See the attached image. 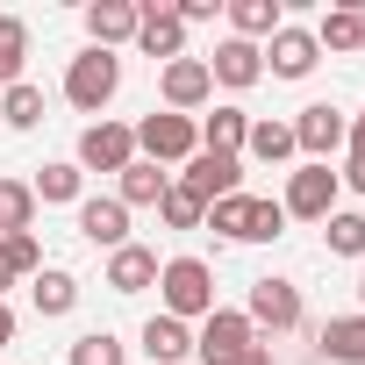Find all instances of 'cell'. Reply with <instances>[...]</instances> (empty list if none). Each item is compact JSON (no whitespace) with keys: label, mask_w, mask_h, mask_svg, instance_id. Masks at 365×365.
Here are the masks:
<instances>
[{"label":"cell","mask_w":365,"mask_h":365,"mask_svg":"<svg viewBox=\"0 0 365 365\" xmlns=\"http://www.w3.org/2000/svg\"><path fill=\"white\" fill-rule=\"evenodd\" d=\"M158 315H172V322H208L215 315V272H208V258H165L158 265Z\"/></svg>","instance_id":"obj_1"},{"label":"cell","mask_w":365,"mask_h":365,"mask_svg":"<svg viewBox=\"0 0 365 365\" xmlns=\"http://www.w3.org/2000/svg\"><path fill=\"white\" fill-rule=\"evenodd\" d=\"M115 93H122V58H115V51H93V43H86V51H79V58L65 65V101H72L79 115H101V108H108Z\"/></svg>","instance_id":"obj_2"},{"label":"cell","mask_w":365,"mask_h":365,"mask_svg":"<svg viewBox=\"0 0 365 365\" xmlns=\"http://www.w3.org/2000/svg\"><path fill=\"white\" fill-rule=\"evenodd\" d=\"M194 150H201V122H194V115L158 108V115L136 122V158H150V165H187Z\"/></svg>","instance_id":"obj_3"},{"label":"cell","mask_w":365,"mask_h":365,"mask_svg":"<svg viewBox=\"0 0 365 365\" xmlns=\"http://www.w3.org/2000/svg\"><path fill=\"white\" fill-rule=\"evenodd\" d=\"M244 351H258V329H251L244 308H215V315L194 329V358H201V365H237Z\"/></svg>","instance_id":"obj_4"},{"label":"cell","mask_w":365,"mask_h":365,"mask_svg":"<svg viewBox=\"0 0 365 365\" xmlns=\"http://www.w3.org/2000/svg\"><path fill=\"white\" fill-rule=\"evenodd\" d=\"M336 187H344V179H336L329 165H294V172H287L279 208L301 215V222H329V215H336Z\"/></svg>","instance_id":"obj_5"},{"label":"cell","mask_w":365,"mask_h":365,"mask_svg":"<svg viewBox=\"0 0 365 365\" xmlns=\"http://www.w3.org/2000/svg\"><path fill=\"white\" fill-rule=\"evenodd\" d=\"M79 172H129L136 165V129L129 122H86V136H79V158H72Z\"/></svg>","instance_id":"obj_6"},{"label":"cell","mask_w":365,"mask_h":365,"mask_svg":"<svg viewBox=\"0 0 365 365\" xmlns=\"http://www.w3.org/2000/svg\"><path fill=\"white\" fill-rule=\"evenodd\" d=\"M344 136H351V122H344L329 101H308V108L294 115V150H301L308 165H329V158L344 150Z\"/></svg>","instance_id":"obj_7"},{"label":"cell","mask_w":365,"mask_h":365,"mask_svg":"<svg viewBox=\"0 0 365 365\" xmlns=\"http://www.w3.org/2000/svg\"><path fill=\"white\" fill-rule=\"evenodd\" d=\"M265 72L272 79H308L315 65H322V51H315V29H294V22H279L272 36H265Z\"/></svg>","instance_id":"obj_8"},{"label":"cell","mask_w":365,"mask_h":365,"mask_svg":"<svg viewBox=\"0 0 365 365\" xmlns=\"http://www.w3.org/2000/svg\"><path fill=\"white\" fill-rule=\"evenodd\" d=\"M244 315H251V329H272V336L279 329H301V287L265 272V279H251V308Z\"/></svg>","instance_id":"obj_9"},{"label":"cell","mask_w":365,"mask_h":365,"mask_svg":"<svg viewBox=\"0 0 365 365\" xmlns=\"http://www.w3.org/2000/svg\"><path fill=\"white\" fill-rule=\"evenodd\" d=\"M158 93H165V108H172V115H194V108H208V101H215L208 58H172V65L158 72Z\"/></svg>","instance_id":"obj_10"},{"label":"cell","mask_w":365,"mask_h":365,"mask_svg":"<svg viewBox=\"0 0 365 365\" xmlns=\"http://www.w3.org/2000/svg\"><path fill=\"white\" fill-rule=\"evenodd\" d=\"M179 187H194L201 201H230V194H244V158L194 150V158H187V172H179Z\"/></svg>","instance_id":"obj_11"},{"label":"cell","mask_w":365,"mask_h":365,"mask_svg":"<svg viewBox=\"0 0 365 365\" xmlns=\"http://www.w3.org/2000/svg\"><path fill=\"white\" fill-rule=\"evenodd\" d=\"M136 43L158 65H172V58H187V22H179L165 0H136Z\"/></svg>","instance_id":"obj_12"},{"label":"cell","mask_w":365,"mask_h":365,"mask_svg":"<svg viewBox=\"0 0 365 365\" xmlns=\"http://www.w3.org/2000/svg\"><path fill=\"white\" fill-rule=\"evenodd\" d=\"M208 79H215V86H230V93L258 86V79H265V58H258V43H244V36H222V43H215V58H208Z\"/></svg>","instance_id":"obj_13"},{"label":"cell","mask_w":365,"mask_h":365,"mask_svg":"<svg viewBox=\"0 0 365 365\" xmlns=\"http://www.w3.org/2000/svg\"><path fill=\"white\" fill-rule=\"evenodd\" d=\"M79 237H86L93 251H122V244H129V208H122L115 194L79 201Z\"/></svg>","instance_id":"obj_14"},{"label":"cell","mask_w":365,"mask_h":365,"mask_svg":"<svg viewBox=\"0 0 365 365\" xmlns=\"http://www.w3.org/2000/svg\"><path fill=\"white\" fill-rule=\"evenodd\" d=\"M86 36H93V51L136 43V0H93L86 8Z\"/></svg>","instance_id":"obj_15"},{"label":"cell","mask_w":365,"mask_h":365,"mask_svg":"<svg viewBox=\"0 0 365 365\" xmlns=\"http://www.w3.org/2000/svg\"><path fill=\"white\" fill-rule=\"evenodd\" d=\"M315 351L329 365H365V315H329L315 329Z\"/></svg>","instance_id":"obj_16"},{"label":"cell","mask_w":365,"mask_h":365,"mask_svg":"<svg viewBox=\"0 0 365 365\" xmlns=\"http://www.w3.org/2000/svg\"><path fill=\"white\" fill-rule=\"evenodd\" d=\"M165 187H172V172H165V165H150V158H136L129 172H115V201H122V208H158V201H165Z\"/></svg>","instance_id":"obj_17"},{"label":"cell","mask_w":365,"mask_h":365,"mask_svg":"<svg viewBox=\"0 0 365 365\" xmlns=\"http://www.w3.org/2000/svg\"><path fill=\"white\" fill-rule=\"evenodd\" d=\"M108 287H115V294H143V287H158V251H143V244L108 251Z\"/></svg>","instance_id":"obj_18"},{"label":"cell","mask_w":365,"mask_h":365,"mask_svg":"<svg viewBox=\"0 0 365 365\" xmlns=\"http://www.w3.org/2000/svg\"><path fill=\"white\" fill-rule=\"evenodd\" d=\"M29 194H36L43 208H79V201H86V172H79L72 158H58V165L36 172V187H29Z\"/></svg>","instance_id":"obj_19"},{"label":"cell","mask_w":365,"mask_h":365,"mask_svg":"<svg viewBox=\"0 0 365 365\" xmlns=\"http://www.w3.org/2000/svg\"><path fill=\"white\" fill-rule=\"evenodd\" d=\"M143 358H150V365H179V358H194V329H187V322H172V315H150V322H143Z\"/></svg>","instance_id":"obj_20"},{"label":"cell","mask_w":365,"mask_h":365,"mask_svg":"<svg viewBox=\"0 0 365 365\" xmlns=\"http://www.w3.org/2000/svg\"><path fill=\"white\" fill-rule=\"evenodd\" d=\"M244 136H251V115H244V108H215V115H201V150L244 158Z\"/></svg>","instance_id":"obj_21"},{"label":"cell","mask_w":365,"mask_h":365,"mask_svg":"<svg viewBox=\"0 0 365 365\" xmlns=\"http://www.w3.org/2000/svg\"><path fill=\"white\" fill-rule=\"evenodd\" d=\"M29 301H36V315H72V308H79V279H72L65 265H43V272L29 279Z\"/></svg>","instance_id":"obj_22"},{"label":"cell","mask_w":365,"mask_h":365,"mask_svg":"<svg viewBox=\"0 0 365 365\" xmlns=\"http://www.w3.org/2000/svg\"><path fill=\"white\" fill-rule=\"evenodd\" d=\"M251 208H258V194L208 201V222H201V230H215V237H230V244H251Z\"/></svg>","instance_id":"obj_23"},{"label":"cell","mask_w":365,"mask_h":365,"mask_svg":"<svg viewBox=\"0 0 365 365\" xmlns=\"http://www.w3.org/2000/svg\"><path fill=\"white\" fill-rule=\"evenodd\" d=\"M22 65H29V22L0 15V93L22 86Z\"/></svg>","instance_id":"obj_24"},{"label":"cell","mask_w":365,"mask_h":365,"mask_svg":"<svg viewBox=\"0 0 365 365\" xmlns=\"http://www.w3.org/2000/svg\"><path fill=\"white\" fill-rule=\"evenodd\" d=\"M244 158H258V165H287V158H294V122H251Z\"/></svg>","instance_id":"obj_25"},{"label":"cell","mask_w":365,"mask_h":365,"mask_svg":"<svg viewBox=\"0 0 365 365\" xmlns=\"http://www.w3.org/2000/svg\"><path fill=\"white\" fill-rule=\"evenodd\" d=\"M287 15H279V0H230V29L244 36V43H258V36H272Z\"/></svg>","instance_id":"obj_26"},{"label":"cell","mask_w":365,"mask_h":365,"mask_svg":"<svg viewBox=\"0 0 365 365\" xmlns=\"http://www.w3.org/2000/svg\"><path fill=\"white\" fill-rule=\"evenodd\" d=\"M158 222H165V230H201V222H208V201H201L194 187H179V179H172L165 201H158Z\"/></svg>","instance_id":"obj_27"},{"label":"cell","mask_w":365,"mask_h":365,"mask_svg":"<svg viewBox=\"0 0 365 365\" xmlns=\"http://www.w3.org/2000/svg\"><path fill=\"white\" fill-rule=\"evenodd\" d=\"M29 222H36V194L22 179H0V237H22Z\"/></svg>","instance_id":"obj_28"},{"label":"cell","mask_w":365,"mask_h":365,"mask_svg":"<svg viewBox=\"0 0 365 365\" xmlns=\"http://www.w3.org/2000/svg\"><path fill=\"white\" fill-rule=\"evenodd\" d=\"M322 244H329V258H365V215L336 208V215L322 222Z\"/></svg>","instance_id":"obj_29"},{"label":"cell","mask_w":365,"mask_h":365,"mask_svg":"<svg viewBox=\"0 0 365 365\" xmlns=\"http://www.w3.org/2000/svg\"><path fill=\"white\" fill-rule=\"evenodd\" d=\"M0 122H8V129H36L43 122V86H8V93H0Z\"/></svg>","instance_id":"obj_30"},{"label":"cell","mask_w":365,"mask_h":365,"mask_svg":"<svg viewBox=\"0 0 365 365\" xmlns=\"http://www.w3.org/2000/svg\"><path fill=\"white\" fill-rule=\"evenodd\" d=\"M315 51H358V8H329L322 22H315Z\"/></svg>","instance_id":"obj_31"},{"label":"cell","mask_w":365,"mask_h":365,"mask_svg":"<svg viewBox=\"0 0 365 365\" xmlns=\"http://www.w3.org/2000/svg\"><path fill=\"white\" fill-rule=\"evenodd\" d=\"M0 258H8V272H15V279H36V272H43V244H36V230L0 237Z\"/></svg>","instance_id":"obj_32"},{"label":"cell","mask_w":365,"mask_h":365,"mask_svg":"<svg viewBox=\"0 0 365 365\" xmlns=\"http://www.w3.org/2000/svg\"><path fill=\"white\" fill-rule=\"evenodd\" d=\"M122 358H129V344L108 336V329H86V336L72 344V365H122Z\"/></svg>","instance_id":"obj_33"},{"label":"cell","mask_w":365,"mask_h":365,"mask_svg":"<svg viewBox=\"0 0 365 365\" xmlns=\"http://www.w3.org/2000/svg\"><path fill=\"white\" fill-rule=\"evenodd\" d=\"M279 230H287V208H279V201H258V208H251V244H272Z\"/></svg>","instance_id":"obj_34"},{"label":"cell","mask_w":365,"mask_h":365,"mask_svg":"<svg viewBox=\"0 0 365 365\" xmlns=\"http://www.w3.org/2000/svg\"><path fill=\"white\" fill-rule=\"evenodd\" d=\"M215 8H222V0H179V8H172V15H179V22H208Z\"/></svg>","instance_id":"obj_35"},{"label":"cell","mask_w":365,"mask_h":365,"mask_svg":"<svg viewBox=\"0 0 365 365\" xmlns=\"http://www.w3.org/2000/svg\"><path fill=\"white\" fill-rule=\"evenodd\" d=\"M336 179H344V187H351V194H365V158H351V165H344Z\"/></svg>","instance_id":"obj_36"},{"label":"cell","mask_w":365,"mask_h":365,"mask_svg":"<svg viewBox=\"0 0 365 365\" xmlns=\"http://www.w3.org/2000/svg\"><path fill=\"white\" fill-rule=\"evenodd\" d=\"M0 351H15V308L0 301Z\"/></svg>","instance_id":"obj_37"},{"label":"cell","mask_w":365,"mask_h":365,"mask_svg":"<svg viewBox=\"0 0 365 365\" xmlns=\"http://www.w3.org/2000/svg\"><path fill=\"white\" fill-rule=\"evenodd\" d=\"M344 143H351V158H365V108H358V122H351V136H344Z\"/></svg>","instance_id":"obj_38"},{"label":"cell","mask_w":365,"mask_h":365,"mask_svg":"<svg viewBox=\"0 0 365 365\" xmlns=\"http://www.w3.org/2000/svg\"><path fill=\"white\" fill-rule=\"evenodd\" d=\"M237 365H272V351H265V344H258V351H244V358H237Z\"/></svg>","instance_id":"obj_39"},{"label":"cell","mask_w":365,"mask_h":365,"mask_svg":"<svg viewBox=\"0 0 365 365\" xmlns=\"http://www.w3.org/2000/svg\"><path fill=\"white\" fill-rule=\"evenodd\" d=\"M8 287H15V272H8V258H0V294H8Z\"/></svg>","instance_id":"obj_40"},{"label":"cell","mask_w":365,"mask_h":365,"mask_svg":"<svg viewBox=\"0 0 365 365\" xmlns=\"http://www.w3.org/2000/svg\"><path fill=\"white\" fill-rule=\"evenodd\" d=\"M358 58H365V8H358Z\"/></svg>","instance_id":"obj_41"},{"label":"cell","mask_w":365,"mask_h":365,"mask_svg":"<svg viewBox=\"0 0 365 365\" xmlns=\"http://www.w3.org/2000/svg\"><path fill=\"white\" fill-rule=\"evenodd\" d=\"M358 315H365V272H358Z\"/></svg>","instance_id":"obj_42"}]
</instances>
